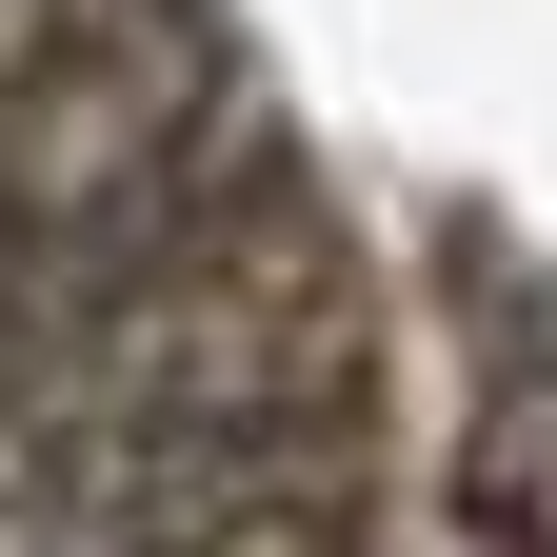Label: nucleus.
Here are the masks:
<instances>
[{"label":"nucleus","instance_id":"nucleus-1","mask_svg":"<svg viewBox=\"0 0 557 557\" xmlns=\"http://www.w3.org/2000/svg\"><path fill=\"white\" fill-rule=\"evenodd\" d=\"M0 557H338L319 478H259V498H100V518H0Z\"/></svg>","mask_w":557,"mask_h":557},{"label":"nucleus","instance_id":"nucleus-2","mask_svg":"<svg viewBox=\"0 0 557 557\" xmlns=\"http://www.w3.org/2000/svg\"><path fill=\"white\" fill-rule=\"evenodd\" d=\"M458 498H478V537H518V557H557V359L478 398V458H458Z\"/></svg>","mask_w":557,"mask_h":557},{"label":"nucleus","instance_id":"nucleus-3","mask_svg":"<svg viewBox=\"0 0 557 557\" xmlns=\"http://www.w3.org/2000/svg\"><path fill=\"white\" fill-rule=\"evenodd\" d=\"M60 21H81V0H0V81H21V60H40Z\"/></svg>","mask_w":557,"mask_h":557}]
</instances>
